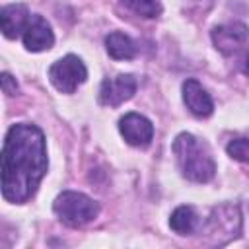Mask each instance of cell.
I'll use <instances>...</instances> for the list:
<instances>
[{
    "label": "cell",
    "mask_w": 249,
    "mask_h": 249,
    "mask_svg": "<svg viewBox=\"0 0 249 249\" xmlns=\"http://www.w3.org/2000/svg\"><path fill=\"white\" fill-rule=\"evenodd\" d=\"M47 146L41 128L29 123L14 124L2 148V196L21 204L29 200L47 173Z\"/></svg>",
    "instance_id": "1"
},
{
    "label": "cell",
    "mask_w": 249,
    "mask_h": 249,
    "mask_svg": "<svg viewBox=\"0 0 249 249\" xmlns=\"http://www.w3.org/2000/svg\"><path fill=\"white\" fill-rule=\"evenodd\" d=\"M175 160L179 163L181 173L195 181V183H206L214 177L216 171V163L212 160V154L208 150V146L198 140L195 134L189 132H181L171 146Z\"/></svg>",
    "instance_id": "2"
},
{
    "label": "cell",
    "mask_w": 249,
    "mask_h": 249,
    "mask_svg": "<svg viewBox=\"0 0 249 249\" xmlns=\"http://www.w3.org/2000/svg\"><path fill=\"white\" fill-rule=\"evenodd\" d=\"M54 214L70 228H80L93 222L99 214V204L84 193L78 191H64L53 202Z\"/></svg>",
    "instance_id": "3"
},
{
    "label": "cell",
    "mask_w": 249,
    "mask_h": 249,
    "mask_svg": "<svg viewBox=\"0 0 249 249\" xmlns=\"http://www.w3.org/2000/svg\"><path fill=\"white\" fill-rule=\"evenodd\" d=\"M241 231V214L235 204H220L212 208V214L206 224V233L214 237L212 243L224 245L230 239L237 237Z\"/></svg>",
    "instance_id": "4"
},
{
    "label": "cell",
    "mask_w": 249,
    "mask_h": 249,
    "mask_svg": "<svg viewBox=\"0 0 249 249\" xmlns=\"http://www.w3.org/2000/svg\"><path fill=\"white\" fill-rule=\"evenodd\" d=\"M86 78H88V70H86L84 62L74 54L62 56L49 68L51 84L62 93H74L78 89V86H82L86 82Z\"/></svg>",
    "instance_id": "5"
},
{
    "label": "cell",
    "mask_w": 249,
    "mask_h": 249,
    "mask_svg": "<svg viewBox=\"0 0 249 249\" xmlns=\"http://www.w3.org/2000/svg\"><path fill=\"white\" fill-rule=\"evenodd\" d=\"M136 91V78L130 74H119L115 78H107L99 88V101L109 107H117L128 101Z\"/></svg>",
    "instance_id": "6"
},
{
    "label": "cell",
    "mask_w": 249,
    "mask_h": 249,
    "mask_svg": "<svg viewBox=\"0 0 249 249\" xmlns=\"http://www.w3.org/2000/svg\"><path fill=\"white\" fill-rule=\"evenodd\" d=\"M119 130L126 144L136 148H146L154 138V124L138 113H126L119 121Z\"/></svg>",
    "instance_id": "7"
},
{
    "label": "cell",
    "mask_w": 249,
    "mask_h": 249,
    "mask_svg": "<svg viewBox=\"0 0 249 249\" xmlns=\"http://www.w3.org/2000/svg\"><path fill=\"white\" fill-rule=\"evenodd\" d=\"M249 37V27L241 21H231L224 25H216L212 29V43L222 54L235 53L241 45H245Z\"/></svg>",
    "instance_id": "8"
},
{
    "label": "cell",
    "mask_w": 249,
    "mask_h": 249,
    "mask_svg": "<svg viewBox=\"0 0 249 249\" xmlns=\"http://www.w3.org/2000/svg\"><path fill=\"white\" fill-rule=\"evenodd\" d=\"M21 35H23L25 49L31 51V53L47 51L54 43L53 29H51L49 21L43 16H31V19H29V23H27V27H25V31Z\"/></svg>",
    "instance_id": "9"
},
{
    "label": "cell",
    "mask_w": 249,
    "mask_h": 249,
    "mask_svg": "<svg viewBox=\"0 0 249 249\" xmlns=\"http://www.w3.org/2000/svg\"><path fill=\"white\" fill-rule=\"evenodd\" d=\"M181 91H183V101H185L187 109H189L195 117L204 119V117H210V115H212V111H214V101H212V97L208 95V91H206L196 80H193V78H191V80H185Z\"/></svg>",
    "instance_id": "10"
},
{
    "label": "cell",
    "mask_w": 249,
    "mask_h": 249,
    "mask_svg": "<svg viewBox=\"0 0 249 249\" xmlns=\"http://www.w3.org/2000/svg\"><path fill=\"white\" fill-rule=\"evenodd\" d=\"M31 16L25 4H8L0 10V23H2V33L8 39H16L19 33L25 31Z\"/></svg>",
    "instance_id": "11"
},
{
    "label": "cell",
    "mask_w": 249,
    "mask_h": 249,
    "mask_svg": "<svg viewBox=\"0 0 249 249\" xmlns=\"http://www.w3.org/2000/svg\"><path fill=\"white\" fill-rule=\"evenodd\" d=\"M105 49H107L109 56L115 58V60H128V58H132V56L136 54V45H134V41H132L128 35L121 33V31H113V33L107 35V39H105Z\"/></svg>",
    "instance_id": "12"
},
{
    "label": "cell",
    "mask_w": 249,
    "mask_h": 249,
    "mask_svg": "<svg viewBox=\"0 0 249 249\" xmlns=\"http://www.w3.org/2000/svg\"><path fill=\"white\" fill-rule=\"evenodd\" d=\"M196 212L191 208V206H177L173 212H171V218H169V228L179 233V235H189L196 230Z\"/></svg>",
    "instance_id": "13"
},
{
    "label": "cell",
    "mask_w": 249,
    "mask_h": 249,
    "mask_svg": "<svg viewBox=\"0 0 249 249\" xmlns=\"http://www.w3.org/2000/svg\"><path fill=\"white\" fill-rule=\"evenodd\" d=\"M121 2L126 10H130L132 14L140 16V18H146V19L158 18L161 14L160 0H121Z\"/></svg>",
    "instance_id": "14"
},
{
    "label": "cell",
    "mask_w": 249,
    "mask_h": 249,
    "mask_svg": "<svg viewBox=\"0 0 249 249\" xmlns=\"http://www.w3.org/2000/svg\"><path fill=\"white\" fill-rule=\"evenodd\" d=\"M226 152L233 160L249 163V140L247 138H233V140H230L228 146H226Z\"/></svg>",
    "instance_id": "15"
},
{
    "label": "cell",
    "mask_w": 249,
    "mask_h": 249,
    "mask_svg": "<svg viewBox=\"0 0 249 249\" xmlns=\"http://www.w3.org/2000/svg\"><path fill=\"white\" fill-rule=\"evenodd\" d=\"M2 89H4V93H8V95H16V91H18V82H16V78H12V74H8V72L2 74Z\"/></svg>",
    "instance_id": "16"
},
{
    "label": "cell",
    "mask_w": 249,
    "mask_h": 249,
    "mask_svg": "<svg viewBox=\"0 0 249 249\" xmlns=\"http://www.w3.org/2000/svg\"><path fill=\"white\" fill-rule=\"evenodd\" d=\"M241 70H243L245 76H249V51H247V54H245V58H243V66H241Z\"/></svg>",
    "instance_id": "17"
}]
</instances>
